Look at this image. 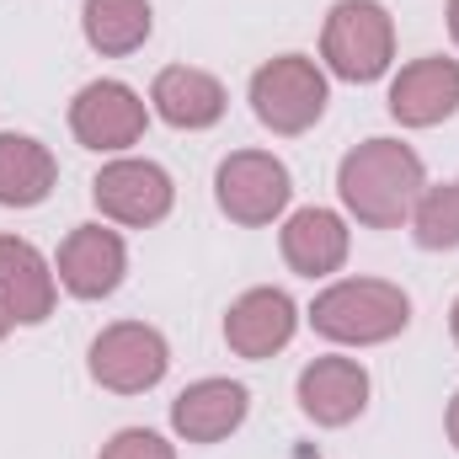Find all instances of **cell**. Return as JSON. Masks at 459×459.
Segmentation results:
<instances>
[{
  "label": "cell",
  "instance_id": "18",
  "mask_svg": "<svg viewBox=\"0 0 459 459\" xmlns=\"http://www.w3.org/2000/svg\"><path fill=\"white\" fill-rule=\"evenodd\" d=\"M81 32L102 59H123V54H139L150 43L155 11H150V0H86Z\"/></svg>",
  "mask_w": 459,
  "mask_h": 459
},
{
  "label": "cell",
  "instance_id": "16",
  "mask_svg": "<svg viewBox=\"0 0 459 459\" xmlns=\"http://www.w3.org/2000/svg\"><path fill=\"white\" fill-rule=\"evenodd\" d=\"M150 108L166 117L171 128L198 134V128H214L225 117L230 97L209 70H198V65H166L155 75V86H150Z\"/></svg>",
  "mask_w": 459,
  "mask_h": 459
},
{
  "label": "cell",
  "instance_id": "2",
  "mask_svg": "<svg viewBox=\"0 0 459 459\" xmlns=\"http://www.w3.org/2000/svg\"><path fill=\"white\" fill-rule=\"evenodd\" d=\"M310 326L326 342L379 347L411 326V299H406L401 283H385V278H342V283L316 294Z\"/></svg>",
  "mask_w": 459,
  "mask_h": 459
},
{
  "label": "cell",
  "instance_id": "23",
  "mask_svg": "<svg viewBox=\"0 0 459 459\" xmlns=\"http://www.w3.org/2000/svg\"><path fill=\"white\" fill-rule=\"evenodd\" d=\"M11 326H16V321H11V310H5V305H0V342H5V337H11Z\"/></svg>",
  "mask_w": 459,
  "mask_h": 459
},
{
  "label": "cell",
  "instance_id": "9",
  "mask_svg": "<svg viewBox=\"0 0 459 459\" xmlns=\"http://www.w3.org/2000/svg\"><path fill=\"white\" fill-rule=\"evenodd\" d=\"M123 273H128V246L108 225H75L65 235V246H59V262H54L59 289L75 294V299H108V294H117Z\"/></svg>",
  "mask_w": 459,
  "mask_h": 459
},
{
  "label": "cell",
  "instance_id": "20",
  "mask_svg": "<svg viewBox=\"0 0 459 459\" xmlns=\"http://www.w3.org/2000/svg\"><path fill=\"white\" fill-rule=\"evenodd\" d=\"M97 459H177V449L160 433H150V428H123V433H113L102 444Z\"/></svg>",
  "mask_w": 459,
  "mask_h": 459
},
{
  "label": "cell",
  "instance_id": "1",
  "mask_svg": "<svg viewBox=\"0 0 459 459\" xmlns=\"http://www.w3.org/2000/svg\"><path fill=\"white\" fill-rule=\"evenodd\" d=\"M428 187L422 155L401 139H363L337 166V198L368 230H401Z\"/></svg>",
  "mask_w": 459,
  "mask_h": 459
},
{
  "label": "cell",
  "instance_id": "17",
  "mask_svg": "<svg viewBox=\"0 0 459 459\" xmlns=\"http://www.w3.org/2000/svg\"><path fill=\"white\" fill-rule=\"evenodd\" d=\"M59 187V160L32 134H0V209H38Z\"/></svg>",
  "mask_w": 459,
  "mask_h": 459
},
{
  "label": "cell",
  "instance_id": "13",
  "mask_svg": "<svg viewBox=\"0 0 459 459\" xmlns=\"http://www.w3.org/2000/svg\"><path fill=\"white\" fill-rule=\"evenodd\" d=\"M54 299H59V278L48 256L22 235H0V305L11 310V321L43 326L54 316Z\"/></svg>",
  "mask_w": 459,
  "mask_h": 459
},
{
  "label": "cell",
  "instance_id": "11",
  "mask_svg": "<svg viewBox=\"0 0 459 459\" xmlns=\"http://www.w3.org/2000/svg\"><path fill=\"white\" fill-rule=\"evenodd\" d=\"M294 332H299V305L283 289H246L225 316L230 352L235 358H251V363L283 352V347L294 342Z\"/></svg>",
  "mask_w": 459,
  "mask_h": 459
},
{
  "label": "cell",
  "instance_id": "10",
  "mask_svg": "<svg viewBox=\"0 0 459 459\" xmlns=\"http://www.w3.org/2000/svg\"><path fill=\"white\" fill-rule=\"evenodd\" d=\"M294 395H299V411L316 428H347L368 406V368L358 358H337V352L332 358H316V363L299 368Z\"/></svg>",
  "mask_w": 459,
  "mask_h": 459
},
{
  "label": "cell",
  "instance_id": "15",
  "mask_svg": "<svg viewBox=\"0 0 459 459\" xmlns=\"http://www.w3.org/2000/svg\"><path fill=\"white\" fill-rule=\"evenodd\" d=\"M278 246H283V262H289L299 278H332L347 262L352 235H347V220L337 209H294V214L283 220Z\"/></svg>",
  "mask_w": 459,
  "mask_h": 459
},
{
  "label": "cell",
  "instance_id": "3",
  "mask_svg": "<svg viewBox=\"0 0 459 459\" xmlns=\"http://www.w3.org/2000/svg\"><path fill=\"white\" fill-rule=\"evenodd\" d=\"M321 59L337 81L368 86L395 65V22L379 0H337L321 27Z\"/></svg>",
  "mask_w": 459,
  "mask_h": 459
},
{
  "label": "cell",
  "instance_id": "19",
  "mask_svg": "<svg viewBox=\"0 0 459 459\" xmlns=\"http://www.w3.org/2000/svg\"><path fill=\"white\" fill-rule=\"evenodd\" d=\"M406 225H411L422 251H455L459 246V177L438 182V187H422V198H417Z\"/></svg>",
  "mask_w": 459,
  "mask_h": 459
},
{
  "label": "cell",
  "instance_id": "6",
  "mask_svg": "<svg viewBox=\"0 0 459 459\" xmlns=\"http://www.w3.org/2000/svg\"><path fill=\"white\" fill-rule=\"evenodd\" d=\"M86 368L113 395H144V390H155L166 379L171 347H166V337L155 326H144V321H113V326L97 332Z\"/></svg>",
  "mask_w": 459,
  "mask_h": 459
},
{
  "label": "cell",
  "instance_id": "24",
  "mask_svg": "<svg viewBox=\"0 0 459 459\" xmlns=\"http://www.w3.org/2000/svg\"><path fill=\"white\" fill-rule=\"evenodd\" d=\"M449 332H455V342H459V299H455V310H449Z\"/></svg>",
  "mask_w": 459,
  "mask_h": 459
},
{
  "label": "cell",
  "instance_id": "5",
  "mask_svg": "<svg viewBox=\"0 0 459 459\" xmlns=\"http://www.w3.org/2000/svg\"><path fill=\"white\" fill-rule=\"evenodd\" d=\"M214 198H220L225 220H235L246 230H262L289 209L294 177H289V166L273 150H235L214 171Z\"/></svg>",
  "mask_w": 459,
  "mask_h": 459
},
{
  "label": "cell",
  "instance_id": "12",
  "mask_svg": "<svg viewBox=\"0 0 459 459\" xmlns=\"http://www.w3.org/2000/svg\"><path fill=\"white\" fill-rule=\"evenodd\" d=\"M459 113V59L422 54L390 81V117L406 128H433Z\"/></svg>",
  "mask_w": 459,
  "mask_h": 459
},
{
  "label": "cell",
  "instance_id": "8",
  "mask_svg": "<svg viewBox=\"0 0 459 459\" xmlns=\"http://www.w3.org/2000/svg\"><path fill=\"white\" fill-rule=\"evenodd\" d=\"M144 128H150V108L123 81H91L70 102V134L97 155H123L128 144L144 139Z\"/></svg>",
  "mask_w": 459,
  "mask_h": 459
},
{
  "label": "cell",
  "instance_id": "22",
  "mask_svg": "<svg viewBox=\"0 0 459 459\" xmlns=\"http://www.w3.org/2000/svg\"><path fill=\"white\" fill-rule=\"evenodd\" d=\"M449 38L459 43V0H449Z\"/></svg>",
  "mask_w": 459,
  "mask_h": 459
},
{
  "label": "cell",
  "instance_id": "4",
  "mask_svg": "<svg viewBox=\"0 0 459 459\" xmlns=\"http://www.w3.org/2000/svg\"><path fill=\"white\" fill-rule=\"evenodd\" d=\"M326 102H332V86L310 54H278L251 75V113L262 128H273L283 139L316 128L326 117Z\"/></svg>",
  "mask_w": 459,
  "mask_h": 459
},
{
  "label": "cell",
  "instance_id": "21",
  "mask_svg": "<svg viewBox=\"0 0 459 459\" xmlns=\"http://www.w3.org/2000/svg\"><path fill=\"white\" fill-rule=\"evenodd\" d=\"M444 422H449V444L459 449V390H455V401H449V417Z\"/></svg>",
  "mask_w": 459,
  "mask_h": 459
},
{
  "label": "cell",
  "instance_id": "14",
  "mask_svg": "<svg viewBox=\"0 0 459 459\" xmlns=\"http://www.w3.org/2000/svg\"><path fill=\"white\" fill-rule=\"evenodd\" d=\"M251 411V390L240 379H198L171 401V428L182 444H220Z\"/></svg>",
  "mask_w": 459,
  "mask_h": 459
},
{
  "label": "cell",
  "instance_id": "7",
  "mask_svg": "<svg viewBox=\"0 0 459 459\" xmlns=\"http://www.w3.org/2000/svg\"><path fill=\"white\" fill-rule=\"evenodd\" d=\"M91 198L102 209V220L128 230H150L160 225L177 204V187H171V171L155 166V160H139V155H117L97 171L91 182Z\"/></svg>",
  "mask_w": 459,
  "mask_h": 459
}]
</instances>
